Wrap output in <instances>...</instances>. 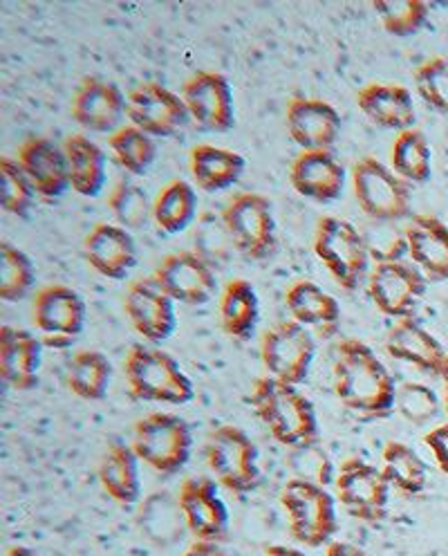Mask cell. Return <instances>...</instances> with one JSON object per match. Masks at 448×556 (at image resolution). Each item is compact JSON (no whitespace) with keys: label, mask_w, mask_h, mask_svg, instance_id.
I'll list each match as a JSON object with an SVG mask.
<instances>
[{"label":"cell","mask_w":448,"mask_h":556,"mask_svg":"<svg viewBox=\"0 0 448 556\" xmlns=\"http://www.w3.org/2000/svg\"><path fill=\"white\" fill-rule=\"evenodd\" d=\"M334 391L343 406L370 420L393 415L397 402V384L391 370L361 339H343L338 343Z\"/></svg>","instance_id":"cell-1"},{"label":"cell","mask_w":448,"mask_h":556,"mask_svg":"<svg viewBox=\"0 0 448 556\" xmlns=\"http://www.w3.org/2000/svg\"><path fill=\"white\" fill-rule=\"evenodd\" d=\"M249 404L279 444L300 448L319 442L317 408L298 387L273 377H260L256 379Z\"/></svg>","instance_id":"cell-2"},{"label":"cell","mask_w":448,"mask_h":556,"mask_svg":"<svg viewBox=\"0 0 448 556\" xmlns=\"http://www.w3.org/2000/svg\"><path fill=\"white\" fill-rule=\"evenodd\" d=\"M130 393L142 402L182 406L195 397L191 377L162 348L135 343L124 362Z\"/></svg>","instance_id":"cell-3"},{"label":"cell","mask_w":448,"mask_h":556,"mask_svg":"<svg viewBox=\"0 0 448 556\" xmlns=\"http://www.w3.org/2000/svg\"><path fill=\"white\" fill-rule=\"evenodd\" d=\"M315 254L343 290L355 292L368 281L370 250L366 236L353 223L323 216L315 231Z\"/></svg>","instance_id":"cell-4"},{"label":"cell","mask_w":448,"mask_h":556,"mask_svg":"<svg viewBox=\"0 0 448 556\" xmlns=\"http://www.w3.org/2000/svg\"><path fill=\"white\" fill-rule=\"evenodd\" d=\"M132 451L155 473H180L193 454V433L189 422L174 413H149L132 431Z\"/></svg>","instance_id":"cell-5"},{"label":"cell","mask_w":448,"mask_h":556,"mask_svg":"<svg viewBox=\"0 0 448 556\" xmlns=\"http://www.w3.org/2000/svg\"><path fill=\"white\" fill-rule=\"evenodd\" d=\"M281 505L292 536L305 547L330 545L336 530V501L323 484L292 478L281 490Z\"/></svg>","instance_id":"cell-6"},{"label":"cell","mask_w":448,"mask_h":556,"mask_svg":"<svg viewBox=\"0 0 448 556\" xmlns=\"http://www.w3.org/2000/svg\"><path fill=\"white\" fill-rule=\"evenodd\" d=\"M206 467L231 494H249L260 484L256 442L235 425L216 427L204 444Z\"/></svg>","instance_id":"cell-7"},{"label":"cell","mask_w":448,"mask_h":556,"mask_svg":"<svg viewBox=\"0 0 448 556\" xmlns=\"http://www.w3.org/2000/svg\"><path fill=\"white\" fill-rule=\"evenodd\" d=\"M353 189L361 212L376 223H399L410 216V185L372 155L353 166Z\"/></svg>","instance_id":"cell-8"},{"label":"cell","mask_w":448,"mask_h":556,"mask_svg":"<svg viewBox=\"0 0 448 556\" xmlns=\"http://www.w3.org/2000/svg\"><path fill=\"white\" fill-rule=\"evenodd\" d=\"M222 227L233 248L249 261L269 258L279 242L273 206L260 193L233 195L222 212Z\"/></svg>","instance_id":"cell-9"},{"label":"cell","mask_w":448,"mask_h":556,"mask_svg":"<svg viewBox=\"0 0 448 556\" xmlns=\"http://www.w3.org/2000/svg\"><path fill=\"white\" fill-rule=\"evenodd\" d=\"M260 359L269 377L300 387L317 359V341L296 321H281L260 339Z\"/></svg>","instance_id":"cell-10"},{"label":"cell","mask_w":448,"mask_h":556,"mask_svg":"<svg viewBox=\"0 0 448 556\" xmlns=\"http://www.w3.org/2000/svg\"><path fill=\"white\" fill-rule=\"evenodd\" d=\"M86 301L79 292L63 283L46 286L34 299L31 319L39 330L43 345L52 351L71 348L86 328Z\"/></svg>","instance_id":"cell-11"},{"label":"cell","mask_w":448,"mask_h":556,"mask_svg":"<svg viewBox=\"0 0 448 556\" xmlns=\"http://www.w3.org/2000/svg\"><path fill=\"white\" fill-rule=\"evenodd\" d=\"M336 498L361 523L376 526L388 516L391 482L374 465L361 458H348L336 476Z\"/></svg>","instance_id":"cell-12"},{"label":"cell","mask_w":448,"mask_h":556,"mask_svg":"<svg viewBox=\"0 0 448 556\" xmlns=\"http://www.w3.org/2000/svg\"><path fill=\"white\" fill-rule=\"evenodd\" d=\"M428 278L404 261L374 263L368 276V294L376 309L391 319H412L426 294Z\"/></svg>","instance_id":"cell-13"},{"label":"cell","mask_w":448,"mask_h":556,"mask_svg":"<svg viewBox=\"0 0 448 556\" xmlns=\"http://www.w3.org/2000/svg\"><path fill=\"white\" fill-rule=\"evenodd\" d=\"M191 122L206 132H229L235 126V101L229 79L216 70H200L182 86Z\"/></svg>","instance_id":"cell-14"},{"label":"cell","mask_w":448,"mask_h":556,"mask_svg":"<svg viewBox=\"0 0 448 556\" xmlns=\"http://www.w3.org/2000/svg\"><path fill=\"white\" fill-rule=\"evenodd\" d=\"M124 312L135 332L153 345H162L178 330L176 301L162 290L153 276L130 283Z\"/></svg>","instance_id":"cell-15"},{"label":"cell","mask_w":448,"mask_h":556,"mask_svg":"<svg viewBox=\"0 0 448 556\" xmlns=\"http://www.w3.org/2000/svg\"><path fill=\"white\" fill-rule=\"evenodd\" d=\"M126 117L151 137H170L191 122L182 94L155 81L130 90Z\"/></svg>","instance_id":"cell-16"},{"label":"cell","mask_w":448,"mask_h":556,"mask_svg":"<svg viewBox=\"0 0 448 556\" xmlns=\"http://www.w3.org/2000/svg\"><path fill=\"white\" fill-rule=\"evenodd\" d=\"M180 516L197 541L220 543L229 532V507L218 492V482L195 476L182 482L178 494Z\"/></svg>","instance_id":"cell-17"},{"label":"cell","mask_w":448,"mask_h":556,"mask_svg":"<svg viewBox=\"0 0 448 556\" xmlns=\"http://www.w3.org/2000/svg\"><path fill=\"white\" fill-rule=\"evenodd\" d=\"M162 290L182 305H206L218 292V276L214 267L195 252H178L166 256L155 274Z\"/></svg>","instance_id":"cell-18"},{"label":"cell","mask_w":448,"mask_h":556,"mask_svg":"<svg viewBox=\"0 0 448 556\" xmlns=\"http://www.w3.org/2000/svg\"><path fill=\"white\" fill-rule=\"evenodd\" d=\"M18 164L43 202H56L71 189V168L63 147L48 137H29L18 149Z\"/></svg>","instance_id":"cell-19"},{"label":"cell","mask_w":448,"mask_h":556,"mask_svg":"<svg viewBox=\"0 0 448 556\" xmlns=\"http://www.w3.org/2000/svg\"><path fill=\"white\" fill-rule=\"evenodd\" d=\"M287 132L303 151H330L341 132V115L330 101L294 97L287 103Z\"/></svg>","instance_id":"cell-20"},{"label":"cell","mask_w":448,"mask_h":556,"mask_svg":"<svg viewBox=\"0 0 448 556\" xmlns=\"http://www.w3.org/2000/svg\"><path fill=\"white\" fill-rule=\"evenodd\" d=\"M128 111V97L117 84L88 77L75 92L73 119L92 132H117Z\"/></svg>","instance_id":"cell-21"},{"label":"cell","mask_w":448,"mask_h":556,"mask_svg":"<svg viewBox=\"0 0 448 556\" xmlns=\"http://www.w3.org/2000/svg\"><path fill=\"white\" fill-rule=\"evenodd\" d=\"M84 254L88 265L103 278H111V281H124L140 261L132 233L117 223L94 225L86 236Z\"/></svg>","instance_id":"cell-22"},{"label":"cell","mask_w":448,"mask_h":556,"mask_svg":"<svg viewBox=\"0 0 448 556\" xmlns=\"http://www.w3.org/2000/svg\"><path fill=\"white\" fill-rule=\"evenodd\" d=\"M43 341L25 328H0V375L14 391H31L39 384Z\"/></svg>","instance_id":"cell-23"},{"label":"cell","mask_w":448,"mask_h":556,"mask_svg":"<svg viewBox=\"0 0 448 556\" xmlns=\"http://www.w3.org/2000/svg\"><path fill=\"white\" fill-rule=\"evenodd\" d=\"M290 182L298 195L328 204L346 189V168L332 151H303L290 166Z\"/></svg>","instance_id":"cell-24"},{"label":"cell","mask_w":448,"mask_h":556,"mask_svg":"<svg viewBox=\"0 0 448 556\" xmlns=\"http://www.w3.org/2000/svg\"><path fill=\"white\" fill-rule=\"evenodd\" d=\"M359 111L384 130H410L418 124L415 101L401 84H368L357 94Z\"/></svg>","instance_id":"cell-25"},{"label":"cell","mask_w":448,"mask_h":556,"mask_svg":"<svg viewBox=\"0 0 448 556\" xmlns=\"http://www.w3.org/2000/svg\"><path fill=\"white\" fill-rule=\"evenodd\" d=\"M386 353L397 362L410 364L435 377L441 375L444 362L448 357L437 337L415 319H401L391 328L386 337Z\"/></svg>","instance_id":"cell-26"},{"label":"cell","mask_w":448,"mask_h":556,"mask_svg":"<svg viewBox=\"0 0 448 556\" xmlns=\"http://www.w3.org/2000/svg\"><path fill=\"white\" fill-rule=\"evenodd\" d=\"M404 233L412 265L431 281H448V227L435 216H415Z\"/></svg>","instance_id":"cell-27"},{"label":"cell","mask_w":448,"mask_h":556,"mask_svg":"<svg viewBox=\"0 0 448 556\" xmlns=\"http://www.w3.org/2000/svg\"><path fill=\"white\" fill-rule=\"evenodd\" d=\"M285 303L292 315V321L300 324L307 330H315L323 339L332 337L338 330L341 307L338 301L325 292L315 281H296L287 294Z\"/></svg>","instance_id":"cell-28"},{"label":"cell","mask_w":448,"mask_h":556,"mask_svg":"<svg viewBox=\"0 0 448 556\" xmlns=\"http://www.w3.org/2000/svg\"><path fill=\"white\" fill-rule=\"evenodd\" d=\"M140 458L126 442H111L99 463V484L115 503L135 505L142 496Z\"/></svg>","instance_id":"cell-29"},{"label":"cell","mask_w":448,"mask_h":556,"mask_svg":"<svg viewBox=\"0 0 448 556\" xmlns=\"http://www.w3.org/2000/svg\"><path fill=\"white\" fill-rule=\"evenodd\" d=\"M71 168V187L81 198H97L108 178V160L99 144L86 135H71L63 142Z\"/></svg>","instance_id":"cell-30"},{"label":"cell","mask_w":448,"mask_h":556,"mask_svg":"<svg viewBox=\"0 0 448 556\" xmlns=\"http://www.w3.org/2000/svg\"><path fill=\"white\" fill-rule=\"evenodd\" d=\"M189 168L195 185L206 193H218L233 187L247 168V160L229 149L197 144L191 149Z\"/></svg>","instance_id":"cell-31"},{"label":"cell","mask_w":448,"mask_h":556,"mask_svg":"<svg viewBox=\"0 0 448 556\" xmlns=\"http://www.w3.org/2000/svg\"><path fill=\"white\" fill-rule=\"evenodd\" d=\"M218 315L227 337L235 341H247L254 337L260 321V299L247 278H233L222 288Z\"/></svg>","instance_id":"cell-32"},{"label":"cell","mask_w":448,"mask_h":556,"mask_svg":"<svg viewBox=\"0 0 448 556\" xmlns=\"http://www.w3.org/2000/svg\"><path fill=\"white\" fill-rule=\"evenodd\" d=\"M197 193L187 180L168 182L153 200V223L162 236H178L197 216Z\"/></svg>","instance_id":"cell-33"},{"label":"cell","mask_w":448,"mask_h":556,"mask_svg":"<svg viewBox=\"0 0 448 556\" xmlns=\"http://www.w3.org/2000/svg\"><path fill=\"white\" fill-rule=\"evenodd\" d=\"M382 471L391 486L406 496H418L426 490L428 469L412 446L399 440L386 442L382 451Z\"/></svg>","instance_id":"cell-34"},{"label":"cell","mask_w":448,"mask_h":556,"mask_svg":"<svg viewBox=\"0 0 448 556\" xmlns=\"http://www.w3.org/2000/svg\"><path fill=\"white\" fill-rule=\"evenodd\" d=\"M111 379V359L101 351H79L67 366V389L84 402H99L106 397Z\"/></svg>","instance_id":"cell-35"},{"label":"cell","mask_w":448,"mask_h":556,"mask_svg":"<svg viewBox=\"0 0 448 556\" xmlns=\"http://www.w3.org/2000/svg\"><path fill=\"white\" fill-rule=\"evenodd\" d=\"M391 164L408 185H426L433 173V151L426 135L420 128L399 132L391 149Z\"/></svg>","instance_id":"cell-36"},{"label":"cell","mask_w":448,"mask_h":556,"mask_svg":"<svg viewBox=\"0 0 448 556\" xmlns=\"http://www.w3.org/2000/svg\"><path fill=\"white\" fill-rule=\"evenodd\" d=\"M108 149L115 162L135 178L146 176L157 157L155 139L132 124L121 126L117 132L111 135Z\"/></svg>","instance_id":"cell-37"},{"label":"cell","mask_w":448,"mask_h":556,"mask_svg":"<svg viewBox=\"0 0 448 556\" xmlns=\"http://www.w3.org/2000/svg\"><path fill=\"white\" fill-rule=\"evenodd\" d=\"M37 281L31 258L12 245L10 240L0 242V299L8 303L23 301Z\"/></svg>","instance_id":"cell-38"},{"label":"cell","mask_w":448,"mask_h":556,"mask_svg":"<svg viewBox=\"0 0 448 556\" xmlns=\"http://www.w3.org/2000/svg\"><path fill=\"white\" fill-rule=\"evenodd\" d=\"M108 208L113 212L115 220L124 229H144L149 220H153V202L149 193L130 180L119 182L111 198H108Z\"/></svg>","instance_id":"cell-39"},{"label":"cell","mask_w":448,"mask_h":556,"mask_svg":"<svg viewBox=\"0 0 448 556\" xmlns=\"http://www.w3.org/2000/svg\"><path fill=\"white\" fill-rule=\"evenodd\" d=\"M372 10L382 18L384 29L399 39L418 34L428 18L424 0H374Z\"/></svg>","instance_id":"cell-40"},{"label":"cell","mask_w":448,"mask_h":556,"mask_svg":"<svg viewBox=\"0 0 448 556\" xmlns=\"http://www.w3.org/2000/svg\"><path fill=\"white\" fill-rule=\"evenodd\" d=\"M34 198H37V191L27 180L18 160H0V202H3L5 212L16 218H27L34 206Z\"/></svg>","instance_id":"cell-41"},{"label":"cell","mask_w":448,"mask_h":556,"mask_svg":"<svg viewBox=\"0 0 448 556\" xmlns=\"http://www.w3.org/2000/svg\"><path fill=\"white\" fill-rule=\"evenodd\" d=\"M415 88L431 109L448 117V59L424 61L415 70Z\"/></svg>","instance_id":"cell-42"},{"label":"cell","mask_w":448,"mask_h":556,"mask_svg":"<svg viewBox=\"0 0 448 556\" xmlns=\"http://www.w3.org/2000/svg\"><path fill=\"white\" fill-rule=\"evenodd\" d=\"M395 408L404 420L412 425H426L439 410V400L433 389L426 384H418V381H406L401 389H397V402Z\"/></svg>","instance_id":"cell-43"},{"label":"cell","mask_w":448,"mask_h":556,"mask_svg":"<svg viewBox=\"0 0 448 556\" xmlns=\"http://www.w3.org/2000/svg\"><path fill=\"white\" fill-rule=\"evenodd\" d=\"M292 465L296 469V478H303L309 482L325 486L332 478V463L323 454V448H317V444L294 448Z\"/></svg>","instance_id":"cell-44"},{"label":"cell","mask_w":448,"mask_h":556,"mask_svg":"<svg viewBox=\"0 0 448 556\" xmlns=\"http://www.w3.org/2000/svg\"><path fill=\"white\" fill-rule=\"evenodd\" d=\"M424 444L431 448V454L441 473L448 476V425H439L424 435Z\"/></svg>","instance_id":"cell-45"},{"label":"cell","mask_w":448,"mask_h":556,"mask_svg":"<svg viewBox=\"0 0 448 556\" xmlns=\"http://www.w3.org/2000/svg\"><path fill=\"white\" fill-rule=\"evenodd\" d=\"M184 556H229L220 543L214 541H195L187 547Z\"/></svg>","instance_id":"cell-46"},{"label":"cell","mask_w":448,"mask_h":556,"mask_svg":"<svg viewBox=\"0 0 448 556\" xmlns=\"http://www.w3.org/2000/svg\"><path fill=\"white\" fill-rule=\"evenodd\" d=\"M325 556H370L363 547L348 541H332L325 549Z\"/></svg>","instance_id":"cell-47"},{"label":"cell","mask_w":448,"mask_h":556,"mask_svg":"<svg viewBox=\"0 0 448 556\" xmlns=\"http://www.w3.org/2000/svg\"><path fill=\"white\" fill-rule=\"evenodd\" d=\"M265 556H307V554L292 545H271L265 549Z\"/></svg>","instance_id":"cell-48"},{"label":"cell","mask_w":448,"mask_h":556,"mask_svg":"<svg viewBox=\"0 0 448 556\" xmlns=\"http://www.w3.org/2000/svg\"><path fill=\"white\" fill-rule=\"evenodd\" d=\"M5 556H41L37 549H31V547H27V545H12L8 552H5Z\"/></svg>","instance_id":"cell-49"},{"label":"cell","mask_w":448,"mask_h":556,"mask_svg":"<svg viewBox=\"0 0 448 556\" xmlns=\"http://www.w3.org/2000/svg\"><path fill=\"white\" fill-rule=\"evenodd\" d=\"M441 384H444V406H446V413H448V357L444 362V368H441Z\"/></svg>","instance_id":"cell-50"}]
</instances>
